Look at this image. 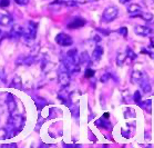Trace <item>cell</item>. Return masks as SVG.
Here are the masks:
<instances>
[{
  "label": "cell",
  "mask_w": 154,
  "mask_h": 148,
  "mask_svg": "<svg viewBox=\"0 0 154 148\" xmlns=\"http://www.w3.org/2000/svg\"><path fill=\"white\" fill-rule=\"evenodd\" d=\"M23 123H25V119L20 115H11L8 125L10 127V129L20 133V130L22 129V127H23Z\"/></svg>",
  "instance_id": "cell-1"
},
{
  "label": "cell",
  "mask_w": 154,
  "mask_h": 148,
  "mask_svg": "<svg viewBox=\"0 0 154 148\" xmlns=\"http://www.w3.org/2000/svg\"><path fill=\"white\" fill-rule=\"evenodd\" d=\"M23 36V28L19 25L12 26V28L10 30V37L14 39H18Z\"/></svg>",
  "instance_id": "cell-5"
},
{
  "label": "cell",
  "mask_w": 154,
  "mask_h": 148,
  "mask_svg": "<svg viewBox=\"0 0 154 148\" xmlns=\"http://www.w3.org/2000/svg\"><path fill=\"white\" fill-rule=\"evenodd\" d=\"M8 136V131L7 129H5V128H1L0 129V139H6Z\"/></svg>",
  "instance_id": "cell-13"
},
{
  "label": "cell",
  "mask_w": 154,
  "mask_h": 148,
  "mask_svg": "<svg viewBox=\"0 0 154 148\" xmlns=\"http://www.w3.org/2000/svg\"><path fill=\"white\" fill-rule=\"evenodd\" d=\"M59 81L62 86H68L70 82V76L67 71H60L59 72Z\"/></svg>",
  "instance_id": "cell-6"
},
{
  "label": "cell",
  "mask_w": 154,
  "mask_h": 148,
  "mask_svg": "<svg viewBox=\"0 0 154 148\" xmlns=\"http://www.w3.org/2000/svg\"><path fill=\"white\" fill-rule=\"evenodd\" d=\"M37 28H38V25L35 22L29 21L26 30L23 29V37L27 40H33L35 38V36H37Z\"/></svg>",
  "instance_id": "cell-2"
},
{
  "label": "cell",
  "mask_w": 154,
  "mask_h": 148,
  "mask_svg": "<svg viewBox=\"0 0 154 148\" xmlns=\"http://www.w3.org/2000/svg\"><path fill=\"white\" fill-rule=\"evenodd\" d=\"M102 53H103V49H102L101 47H98L97 49H95V51L93 53V60H99L100 58H101Z\"/></svg>",
  "instance_id": "cell-11"
},
{
  "label": "cell",
  "mask_w": 154,
  "mask_h": 148,
  "mask_svg": "<svg viewBox=\"0 0 154 148\" xmlns=\"http://www.w3.org/2000/svg\"><path fill=\"white\" fill-rule=\"evenodd\" d=\"M7 104H8L9 111H10V113H14V110H16V108H17V105H16V100H14V96H12V95H8Z\"/></svg>",
  "instance_id": "cell-9"
},
{
  "label": "cell",
  "mask_w": 154,
  "mask_h": 148,
  "mask_svg": "<svg viewBox=\"0 0 154 148\" xmlns=\"http://www.w3.org/2000/svg\"><path fill=\"white\" fill-rule=\"evenodd\" d=\"M118 16V8L116 7H108L103 12V19L105 21H112L114 20Z\"/></svg>",
  "instance_id": "cell-4"
},
{
  "label": "cell",
  "mask_w": 154,
  "mask_h": 148,
  "mask_svg": "<svg viewBox=\"0 0 154 148\" xmlns=\"http://www.w3.org/2000/svg\"><path fill=\"white\" fill-rule=\"evenodd\" d=\"M12 24V17L7 14H0V26H10Z\"/></svg>",
  "instance_id": "cell-7"
},
{
  "label": "cell",
  "mask_w": 154,
  "mask_h": 148,
  "mask_svg": "<svg viewBox=\"0 0 154 148\" xmlns=\"http://www.w3.org/2000/svg\"><path fill=\"white\" fill-rule=\"evenodd\" d=\"M84 24H85L84 19H81V18H77V19H74L73 21H71L70 24H69V26H68V28H70V29L80 28V27H83Z\"/></svg>",
  "instance_id": "cell-8"
},
{
  "label": "cell",
  "mask_w": 154,
  "mask_h": 148,
  "mask_svg": "<svg viewBox=\"0 0 154 148\" xmlns=\"http://www.w3.org/2000/svg\"><path fill=\"white\" fill-rule=\"evenodd\" d=\"M56 42L58 45H60V46L67 47V46H71L73 40H72V38H71L69 35L61 32V34H59V35L56 37Z\"/></svg>",
  "instance_id": "cell-3"
},
{
  "label": "cell",
  "mask_w": 154,
  "mask_h": 148,
  "mask_svg": "<svg viewBox=\"0 0 154 148\" xmlns=\"http://www.w3.org/2000/svg\"><path fill=\"white\" fill-rule=\"evenodd\" d=\"M11 87H14V88H17V89H21L22 88V82H21V78L16 76V77L11 80Z\"/></svg>",
  "instance_id": "cell-10"
},
{
  "label": "cell",
  "mask_w": 154,
  "mask_h": 148,
  "mask_svg": "<svg viewBox=\"0 0 154 148\" xmlns=\"http://www.w3.org/2000/svg\"><path fill=\"white\" fill-rule=\"evenodd\" d=\"M14 1H16V4L21 5V6H25L29 2V0H14Z\"/></svg>",
  "instance_id": "cell-14"
},
{
  "label": "cell",
  "mask_w": 154,
  "mask_h": 148,
  "mask_svg": "<svg viewBox=\"0 0 154 148\" xmlns=\"http://www.w3.org/2000/svg\"><path fill=\"white\" fill-rule=\"evenodd\" d=\"M93 75H94V71L91 70V69H88L87 74H85V77H87V78H90V77H92Z\"/></svg>",
  "instance_id": "cell-15"
},
{
  "label": "cell",
  "mask_w": 154,
  "mask_h": 148,
  "mask_svg": "<svg viewBox=\"0 0 154 148\" xmlns=\"http://www.w3.org/2000/svg\"><path fill=\"white\" fill-rule=\"evenodd\" d=\"M0 34H1V30H0Z\"/></svg>",
  "instance_id": "cell-16"
},
{
  "label": "cell",
  "mask_w": 154,
  "mask_h": 148,
  "mask_svg": "<svg viewBox=\"0 0 154 148\" xmlns=\"http://www.w3.org/2000/svg\"><path fill=\"white\" fill-rule=\"evenodd\" d=\"M9 5H10V0H0V8H5L9 7Z\"/></svg>",
  "instance_id": "cell-12"
}]
</instances>
